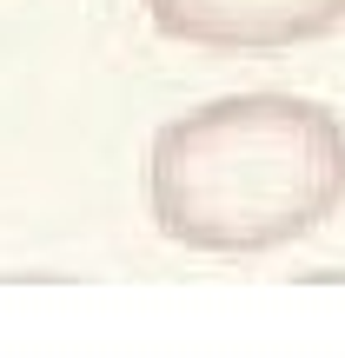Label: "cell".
<instances>
[{"label": "cell", "mask_w": 345, "mask_h": 358, "mask_svg": "<svg viewBox=\"0 0 345 358\" xmlns=\"http://www.w3.org/2000/svg\"><path fill=\"white\" fill-rule=\"evenodd\" d=\"M146 206L186 252H286L345 206V120L306 93L206 100L153 133Z\"/></svg>", "instance_id": "1"}, {"label": "cell", "mask_w": 345, "mask_h": 358, "mask_svg": "<svg viewBox=\"0 0 345 358\" xmlns=\"http://www.w3.org/2000/svg\"><path fill=\"white\" fill-rule=\"evenodd\" d=\"M153 27L186 47L219 53H279L345 27V0H146Z\"/></svg>", "instance_id": "2"}]
</instances>
